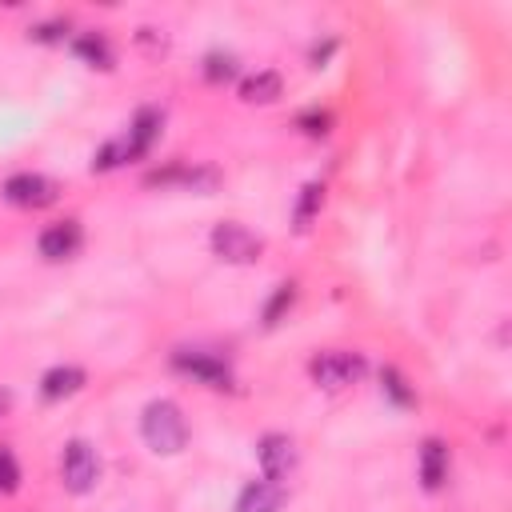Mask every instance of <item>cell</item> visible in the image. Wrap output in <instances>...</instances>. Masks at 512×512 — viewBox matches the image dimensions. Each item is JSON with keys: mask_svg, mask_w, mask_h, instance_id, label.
I'll return each mask as SVG.
<instances>
[{"mask_svg": "<svg viewBox=\"0 0 512 512\" xmlns=\"http://www.w3.org/2000/svg\"><path fill=\"white\" fill-rule=\"evenodd\" d=\"M140 436L156 456H176L188 444V420L180 412V404L172 400H152L140 412Z\"/></svg>", "mask_w": 512, "mask_h": 512, "instance_id": "1", "label": "cell"}, {"mask_svg": "<svg viewBox=\"0 0 512 512\" xmlns=\"http://www.w3.org/2000/svg\"><path fill=\"white\" fill-rule=\"evenodd\" d=\"M60 480L72 496H88L96 484H100V456L88 440H68L64 452H60Z\"/></svg>", "mask_w": 512, "mask_h": 512, "instance_id": "2", "label": "cell"}, {"mask_svg": "<svg viewBox=\"0 0 512 512\" xmlns=\"http://www.w3.org/2000/svg\"><path fill=\"white\" fill-rule=\"evenodd\" d=\"M208 244H212V252H216L224 264H256V260L264 256V240H260L252 228H244L240 220H220V224L212 228Z\"/></svg>", "mask_w": 512, "mask_h": 512, "instance_id": "3", "label": "cell"}, {"mask_svg": "<svg viewBox=\"0 0 512 512\" xmlns=\"http://www.w3.org/2000/svg\"><path fill=\"white\" fill-rule=\"evenodd\" d=\"M364 356L360 352H344V348H328V352H316L308 360V376L320 384V388H348L364 376Z\"/></svg>", "mask_w": 512, "mask_h": 512, "instance_id": "4", "label": "cell"}, {"mask_svg": "<svg viewBox=\"0 0 512 512\" xmlns=\"http://www.w3.org/2000/svg\"><path fill=\"white\" fill-rule=\"evenodd\" d=\"M172 368L192 376L196 384H208V388H232V368L212 356V352H196V348H180L172 352Z\"/></svg>", "mask_w": 512, "mask_h": 512, "instance_id": "5", "label": "cell"}, {"mask_svg": "<svg viewBox=\"0 0 512 512\" xmlns=\"http://www.w3.org/2000/svg\"><path fill=\"white\" fill-rule=\"evenodd\" d=\"M4 200L16 208H48L56 200V184L40 172H16L4 184Z\"/></svg>", "mask_w": 512, "mask_h": 512, "instance_id": "6", "label": "cell"}, {"mask_svg": "<svg viewBox=\"0 0 512 512\" xmlns=\"http://www.w3.org/2000/svg\"><path fill=\"white\" fill-rule=\"evenodd\" d=\"M256 456H260V468H264L268 480H284V476L296 468V444H292L284 432H268V436H260Z\"/></svg>", "mask_w": 512, "mask_h": 512, "instance_id": "7", "label": "cell"}, {"mask_svg": "<svg viewBox=\"0 0 512 512\" xmlns=\"http://www.w3.org/2000/svg\"><path fill=\"white\" fill-rule=\"evenodd\" d=\"M80 240H84V232H80V220H56V224H48L44 232H40V256L44 260H68V256H76V248H80Z\"/></svg>", "mask_w": 512, "mask_h": 512, "instance_id": "8", "label": "cell"}, {"mask_svg": "<svg viewBox=\"0 0 512 512\" xmlns=\"http://www.w3.org/2000/svg\"><path fill=\"white\" fill-rule=\"evenodd\" d=\"M236 512H284V484L280 480H252L236 496Z\"/></svg>", "mask_w": 512, "mask_h": 512, "instance_id": "9", "label": "cell"}, {"mask_svg": "<svg viewBox=\"0 0 512 512\" xmlns=\"http://www.w3.org/2000/svg\"><path fill=\"white\" fill-rule=\"evenodd\" d=\"M160 136V112L156 108H140L128 124V136H124V148H128V160H140L148 156V148L156 144Z\"/></svg>", "mask_w": 512, "mask_h": 512, "instance_id": "10", "label": "cell"}, {"mask_svg": "<svg viewBox=\"0 0 512 512\" xmlns=\"http://www.w3.org/2000/svg\"><path fill=\"white\" fill-rule=\"evenodd\" d=\"M84 380H88L84 368H76V364H56V368H48V372L40 376V396H44V400H64V396L80 392Z\"/></svg>", "mask_w": 512, "mask_h": 512, "instance_id": "11", "label": "cell"}, {"mask_svg": "<svg viewBox=\"0 0 512 512\" xmlns=\"http://www.w3.org/2000/svg\"><path fill=\"white\" fill-rule=\"evenodd\" d=\"M280 92H284V80L272 68L252 72V76L240 80V100L244 104H272V100H280Z\"/></svg>", "mask_w": 512, "mask_h": 512, "instance_id": "12", "label": "cell"}, {"mask_svg": "<svg viewBox=\"0 0 512 512\" xmlns=\"http://www.w3.org/2000/svg\"><path fill=\"white\" fill-rule=\"evenodd\" d=\"M420 480H424L428 492H436L448 480V448L440 440H424V448H420Z\"/></svg>", "mask_w": 512, "mask_h": 512, "instance_id": "13", "label": "cell"}, {"mask_svg": "<svg viewBox=\"0 0 512 512\" xmlns=\"http://www.w3.org/2000/svg\"><path fill=\"white\" fill-rule=\"evenodd\" d=\"M72 52H76L84 64H92V68H112V48H108V40L96 36V32L76 36V40H72Z\"/></svg>", "mask_w": 512, "mask_h": 512, "instance_id": "14", "label": "cell"}, {"mask_svg": "<svg viewBox=\"0 0 512 512\" xmlns=\"http://www.w3.org/2000/svg\"><path fill=\"white\" fill-rule=\"evenodd\" d=\"M320 200H324V184H304L300 188V200H296V212H292V220H296V232H304L308 224H312V216L320 212Z\"/></svg>", "mask_w": 512, "mask_h": 512, "instance_id": "15", "label": "cell"}, {"mask_svg": "<svg viewBox=\"0 0 512 512\" xmlns=\"http://www.w3.org/2000/svg\"><path fill=\"white\" fill-rule=\"evenodd\" d=\"M236 76V56L232 52H208L204 56V80L208 84H228Z\"/></svg>", "mask_w": 512, "mask_h": 512, "instance_id": "16", "label": "cell"}, {"mask_svg": "<svg viewBox=\"0 0 512 512\" xmlns=\"http://www.w3.org/2000/svg\"><path fill=\"white\" fill-rule=\"evenodd\" d=\"M292 300H296V284L288 280V284H276V292L268 296V304H264V324L272 328V324H280V316L292 308Z\"/></svg>", "mask_w": 512, "mask_h": 512, "instance_id": "17", "label": "cell"}, {"mask_svg": "<svg viewBox=\"0 0 512 512\" xmlns=\"http://www.w3.org/2000/svg\"><path fill=\"white\" fill-rule=\"evenodd\" d=\"M380 384H384V392H388L392 404H400V408H412V404H416V392L408 388V380H404L396 368H384V372H380Z\"/></svg>", "mask_w": 512, "mask_h": 512, "instance_id": "18", "label": "cell"}, {"mask_svg": "<svg viewBox=\"0 0 512 512\" xmlns=\"http://www.w3.org/2000/svg\"><path fill=\"white\" fill-rule=\"evenodd\" d=\"M128 160V148H124V136L120 140H108L96 156H92V172H108V168H116V164H124Z\"/></svg>", "mask_w": 512, "mask_h": 512, "instance_id": "19", "label": "cell"}, {"mask_svg": "<svg viewBox=\"0 0 512 512\" xmlns=\"http://www.w3.org/2000/svg\"><path fill=\"white\" fill-rule=\"evenodd\" d=\"M16 488H20V464H16V456L8 448H0V492L8 496Z\"/></svg>", "mask_w": 512, "mask_h": 512, "instance_id": "20", "label": "cell"}, {"mask_svg": "<svg viewBox=\"0 0 512 512\" xmlns=\"http://www.w3.org/2000/svg\"><path fill=\"white\" fill-rule=\"evenodd\" d=\"M296 124H300L308 136H324V132H328V124H332V116H328V112H304Z\"/></svg>", "mask_w": 512, "mask_h": 512, "instance_id": "21", "label": "cell"}, {"mask_svg": "<svg viewBox=\"0 0 512 512\" xmlns=\"http://www.w3.org/2000/svg\"><path fill=\"white\" fill-rule=\"evenodd\" d=\"M64 32H68V24H64V20H48V24H36L28 36H32V40H60Z\"/></svg>", "mask_w": 512, "mask_h": 512, "instance_id": "22", "label": "cell"}, {"mask_svg": "<svg viewBox=\"0 0 512 512\" xmlns=\"http://www.w3.org/2000/svg\"><path fill=\"white\" fill-rule=\"evenodd\" d=\"M336 52V40H324V44H312V52H308V60H312V68H320L328 56Z\"/></svg>", "mask_w": 512, "mask_h": 512, "instance_id": "23", "label": "cell"}, {"mask_svg": "<svg viewBox=\"0 0 512 512\" xmlns=\"http://www.w3.org/2000/svg\"><path fill=\"white\" fill-rule=\"evenodd\" d=\"M8 408H12V392L0 388V416H8Z\"/></svg>", "mask_w": 512, "mask_h": 512, "instance_id": "24", "label": "cell"}]
</instances>
